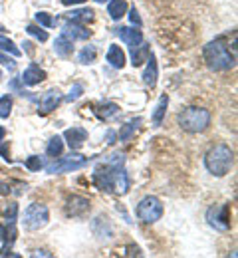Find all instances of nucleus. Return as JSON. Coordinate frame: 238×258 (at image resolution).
I'll use <instances>...</instances> for the list:
<instances>
[{"instance_id":"nucleus-1","label":"nucleus","mask_w":238,"mask_h":258,"mask_svg":"<svg viewBox=\"0 0 238 258\" xmlns=\"http://www.w3.org/2000/svg\"><path fill=\"white\" fill-rule=\"evenodd\" d=\"M203 54L206 66L214 72H226V70H232L236 66V56H234V52L228 50L224 38H216V40L208 42L204 46Z\"/></svg>"},{"instance_id":"nucleus-2","label":"nucleus","mask_w":238,"mask_h":258,"mask_svg":"<svg viewBox=\"0 0 238 258\" xmlns=\"http://www.w3.org/2000/svg\"><path fill=\"white\" fill-rule=\"evenodd\" d=\"M204 165H206L208 173H212L214 177H224L234 165V153L228 145H222V143L214 145L204 155Z\"/></svg>"},{"instance_id":"nucleus-3","label":"nucleus","mask_w":238,"mask_h":258,"mask_svg":"<svg viewBox=\"0 0 238 258\" xmlns=\"http://www.w3.org/2000/svg\"><path fill=\"white\" fill-rule=\"evenodd\" d=\"M179 125L185 129L187 133H201L210 125V113L204 107H197L191 105L187 109H183L179 113Z\"/></svg>"},{"instance_id":"nucleus-4","label":"nucleus","mask_w":238,"mask_h":258,"mask_svg":"<svg viewBox=\"0 0 238 258\" xmlns=\"http://www.w3.org/2000/svg\"><path fill=\"white\" fill-rule=\"evenodd\" d=\"M161 217H163V203H161L157 197L149 195V197H145V199L139 201V205H137V219H139L141 223L153 225V223H157Z\"/></svg>"},{"instance_id":"nucleus-5","label":"nucleus","mask_w":238,"mask_h":258,"mask_svg":"<svg viewBox=\"0 0 238 258\" xmlns=\"http://www.w3.org/2000/svg\"><path fill=\"white\" fill-rule=\"evenodd\" d=\"M48 221H50V211H48L46 205L32 203L24 211V226L28 230H40V228H44L48 225Z\"/></svg>"},{"instance_id":"nucleus-6","label":"nucleus","mask_w":238,"mask_h":258,"mask_svg":"<svg viewBox=\"0 0 238 258\" xmlns=\"http://www.w3.org/2000/svg\"><path fill=\"white\" fill-rule=\"evenodd\" d=\"M86 165H88V157L86 155L69 153L68 157H60L58 161L50 163L46 167V171L52 173V175H60V173H68V171H77V169H82Z\"/></svg>"},{"instance_id":"nucleus-7","label":"nucleus","mask_w":238,"mask_h":258,"mask_svg":"<svg viewBox=\"0 0 238 258\" xmlns=\"http://www.w3.org/2000/svg\"><path fill=\"white\" fill-rule=\"evenodd\" d=\"M206 219H208V223L214 226V228H218V230H226V228L230 226V213H228V205H218V207L208 209Z\"/></svg>"},{"instance_id":"nucleus-8","label":"nucleus","mask_w":238,"mask_h":258,"mask_svg":"<svg viewBox=\"0 0 238 258\" xmlns=\"http://www.w3.org/2000/svg\"><path fill=\"white\" fill-rule=\"evenodd\" d=\"M88 209H90V201H88L86 197L71 195L68 199V205H66L68 217H82L84 213H88Z\"/></svg>"},{"instance_id":"nucleus-9","label":"nucleus","mask_w":238,"mask_h":258,"mask_svg":"<svg viewBox=\"0 0 238 258\" xmlns=\"http://www.w3.org/2000/svg\"><path fill=\"white\" fill-rule=\"evenodd\" d=\"M64 139L68 141L71 151H77V149H82V145L86 143L88 131L84 127H69V129H66V133H64Z\"/></svg>"},{"instance_id":"nucleus-10","label":"nucleus","mask_w":238,"mask_h":258,"mask_svg":"<svg viewBox=\"0 0 238 258\" xmlns=\"http://www.w3.org/2000/svg\"><path fill=\"white\" fill-rule=\"evenodd\" d=\"M62 34H64L66 38H69L71 42H73V40H88V38L92 36V32L86 30L84 24H77V22H68V24L64 26Z\"/></svg>"},{"instance_id":"nucleus-11","label":"nucleus","mask_w":238,"mask_h":258,"mask_svg":"<svg viewBox=\"0 0 238 258\" xmlns=\"http://www.w3.org/2000/svg\"><path fill=\"white\" fill-rule=\"evenodd\" d=\"M20 80H22V84H26V86H36V84H40V82L46 80V72L40 70L36 64H32L24 70V74H22Z\"/></svg>"},{"instance_id":"nucleus-12","label":"nucleus","mask_w":238,"mask_h":258,"mask_svg":"<svg viewBox=\"0 0 238 258\" xmlns=\"http://www.w3.org/2000/svg\"><path fill=\"white\" fill-rule=\"evenodd\" d=\"M105 60L113 66V68H119V70H121V68L125 66V52H123L117 44H111V46H109V50H107Z\"/></svg>"},{"instance_id":"nucleus-13","label":"nucleus","mask_w":238,"mask_h":258,"mask_svg":"<svg viewBox=\"0 0 238 258\" xmlns=\"http://www.w3.org/2000/svg\"><path fill=\"white\" fill-rule=\"evenodd\" d=\"M58 103H60V92L58 90H50V92H46V96L40 99V111L42 113H50L52 109H56Z\"/></svg>"},{"instance_id":"nucleus-14","label":"nucleus","mask_w":238,"mask_h":258,"mask_svg":"<svg viewBox=\"0 0 238 258\" xmlns=\"http://www.w3.org/2000/svg\"><path fill=\"white\" fill-rule=\"evenodd\" d=\"M147 62H149V64H147V70L143 72V82H145V86L155 88V86H157V74H159V70H157V60H155V56H149Z\"/></svg>"},{"instance_id":"nucleus-15","label":"nucleus","mask_w":238,"mask_h":258,"mask_svg":"<svg viewBox=\"0 0 238 258\" xmlns=\"http://www.w3.org/2000/svg\"><path fill=\"white\" fill-rule=\"evenodd\" d=\"M119 38L127 44V46H137V44H141L143 42V34H141V30H135V28H119Z\"/></svg>"},{"instance_id":"nucleus-16","label":"nucleus","mask_w":238,"mask_h":258,"mask_svg":"<svg viewBox=\"0 0 238 258\" xmlns=\"http://www.w3.org/2000/svg\"><path fill=\"white\" fill-rule=\"evenodd\" d=\"M54 50H56V54L58 56H62V58H68L73 54V42L66 38L64 34L60 36V38H56V44H54Z\"/></svg>"},{"instance_id":"nucleus-17","label":"nucleus","mask_w":238,"mask_h":258,"mask_svg":"<svg viewBox=\"0 0 238 258\" xmlns=\"http://www.w3.org/2000/svg\"><path fill=\"white\" fill-rule=\"evenodd\" d=\"M127 12V2L125 0H111L109 6H107V14L113 18V20H121Z\"/></svg>"},{"instance_id":"nucleus-18","label":"nucleus","mask_w":238,"mask_h":258,"mask_svg":"<svg viewBox=\"0 0 238 258\" xmlns=\"http://www.w3.org/2000/svg\"><path fill=\"white\" fill-rule=\"evenodd\" d=\"M149 56H151V52H149V46L147 44H137V46H133V52H131V64L133 66H141L143 62H147L149 60Z\"/></svg>"},{"instance_id":"nucleus-19","label":"nucleus","mask_w":238,"mask_h":258,"mask_svg":"<svg viewBox=\"0 0 238 258\" xmlns=\"http://www.w3.org/2000/svg\"><path fill=\"white\" fill-rule=\"evenodd\" d=\"M69 22H77V24H86L94 20V10L90 8H82V10H71L68 14Z\"/></svg>"},{"instance_id":"nucleus-20","label":"nucleus","mask_w":238,"mask_h":258,"mask_svg":"<svg viewBox=\"0 0 238 258\" xmlns=\"http://www.w3.org/2000/svg\"><path fill=\"white\" fill-rule=\"evenodd\" d=\"M167 105H169V97L167 96H161L157 107H155V113H153V125L159 127L163 123V117H165V111H167Z\"/></svg>"},{"instance_id":"nucleus-21","label":"nucleus","mask_w":238,"mask_h":258,"mask_svg":"<svg viewBox=\"0 0 238 258\" xmlns=\"http://www.w3.org/2000/svg\"><path fill=\"white\" fill-rule=\"evenodd\" d=\"M62 151H64V141H62V137H52L50 139V143H48V147H46V153L50 155V157H60L62 155Z\"/></svg>"},{"instance_id":"nucleus-22","label":"nucleus","mask_w":238,"mask_h":258,"mask_svg":"<svg viewBox=\"0 0 238 258\" xmlns=\"http://www.w3.org/2000/svg\"><path fill=\"white\" fill-rule=\"evenodd\" d=\"M0 50L2 52H8V54H12L14 58H18L22 52H20V48L10 40V38H6V36H0Z\"/></svg>"},{"instance_id":"nucleus-23","label":"nucleus","mask_w":238,"mask_h":258,"mask_svg":"<svg viewBox=\"0 0 238 258\" xmlns=\"http://www.w3.org/2000/svg\"><path fill=\"white\" fill-rule=\"evenodd\" d=\"M96 58H98V52H96L94 46H86V48L80 52V62H82V64H94Z\"/></svg>"},{"instance_id":"nucleus-24","label":"nucleus","mask_w":238,"mask_h":258,"mask_svg":"<svg viewBox=\"0 0 238 258\" xmlns=\"http://www.w3.org/2000/svg\"><path fill=\"white\" fill-rule=\"evenodd\" d=\"M117 105L115 103H105V105H100L96 111H98V115L100 117H103V119H109V117H113L115 113H117Z\"/></svg>"},{"instance_id":"nucleus-25","label":"nucleus","mask_w":238,"mask_h":258,"mask_svg":"<svg viewBox=\"0 0 238 258\" xmlns=\"http://www.w3.org/2000/svg\"><path fill=\"white\" fill-rule=\"evenodd\" d=\"M36 22H38L40 26H46V28L56 26V18H54V16H50L48 12H38V14H36Z\"/></svg>"},{"instance_id":"nucleus-26","label":"nucleus","mask_w":238,"mask_h":258,"mask_svg":"<svg viewBox=\"0 0 238 258\" xmlns=\"http://www.w3.org/2000/svg\"><path fill=\"white\" fill-rule=\"evenodd\" d=\"M10 111H12V99L8 96H2L0 97V117L6 119L10 115Z\"/></svg>"},{"instance_id":"nucleus-27","label":"nucleus","mask_w":238,"mask_h":258,"mask_svg":"<svg viewBox=\"0 0 238 258\" xmlns=\"http://www.w3.org/2000/svg\"><path fill=\"white\" fill-rule=\"evenodd\" d=\"M137 123H139V119H137V121H131V123H127V125H123V129L119 131V139H121V141H127V139L133 135Z\"/></svg>"},{"instance_id":"nucleus-28","label":"nucleus","mask_w":238,"mask_h":258,"mask_svg":"<svg viewBox=\"0 0 238 258\" xmlns=\"http://www.w3.org/2000/svg\"><path fill=\"white\" fill-rule=\"evenodd\" d=\"M26 32L30 34V36H34L36 40H40V42H46V40H48V34L44 32L42 28H38V26H34V24H30V26L26 28Z\"/></svg>"},{"instance_id":"nucleus-29","label":"nucleus","mask_w":238,"mask_h":258,"mask_svg":"<svg viewBox=\"0 0 238 258\" xmlns=\"http://www.w3.org/2000/svg\"><path fill=\"white\" fill-rule=\"evenodd\" d=\"M4 215H6V221H16V215H18V205H16V203H10V205L6 207V211H4Z\"/></svg>"},{"instance_id":"nucleus-30","label":"nucleus","mask_w":238,"mask_h":258,"mask_svg":"<svg viewBox=\"0 0 238 258\" xmlns=\"http://www.w3.org/2000/svg\"><path fill=\"white\" fill-rule=\"evenodd\" d=\"M26 167H28V169H30V171H40V169H42V167H44V163H42V159H40V157H30V159H28V161H26Z\"/></svg>"},{"instance_id":"nucleus-31","label":"nucleus","mask_w":238,"mask_h":258,"mask_svg":"<svg viewBox=\"0 0 238 258\" xmlns=\"http://www.w3.org/2000/svg\"><path fill=\"white\" fill-rule=\"evenodd\" d=\"M82 92H84V88L80 86V84H75L71 90H69V96H68V101H73V99H77V97L82 96Z\"/></svg>"},{"instance_id":"nucleus-32","label":"nucleus","mask_w":238,"mask_h":258,"mask_svg":"<svg viewBox=\"0 0 238 258\" xmlns=\"http://www.w3.org/2000/svg\"><path fill=\"white\" fill-rule=\"evenodd\" d=\"M129 20H131L133 24H137V26H141V18H139V12H137L135 8L129 12Z\"/></svg>"},{"instance_id":"nucleus-33","label":"nucleus","mask_w":238,"mask_h":258,"mask_svg":"<svg viewBox=\"0 0 238 258\" xmlns=\"http://www.w3.org/2000/svg\"><path fill=\"white\" fill-rule=\"evenodd\" d=\"M0 64L10 66V68H14V62H12V60H10V58H8L6 54H2V52H0Z\"/></svg>"},{"instance_id":"nucleus-34","label":"nucleus","mask_w":238,"mask_h":258,"mask_svg":"<svg viewBox=\"0 0 238 258\" xmlns=\"http://www.w3.org/2000/svg\"><path fill=\"white\" fill-rule=\"evenodd\" d=\"M82 2H86V0H62L64 6H73V4H82Z\"/></svg>"},{"instance_id":"nucleus-35","label":"nucleus","mask_w":238,"mask_h":258,"mask_svg":"<svg viewBox=\"0 0 238 258\" xmlns=\"http://www.w3.org/2000/svg\"><path fill=\"white\" fill-rule=\"evenodd\" d=\"M32 256H52V254H50L48 250H34Z\"/></svg>"},{"instance_id":"nucleus-36","label":"nucleus","mask_w":238,"mask_h":258,"mask_svg":"<svg viewBox=\"0 0 238 258\" xmlns=\"http://www.w3.org/2000/svg\"><path fill=\"white\" fill-rule=\"evenodd\" d=\"M0 193H2V195H8V193H10V187H8L6 183H0Z\"/></svg>"},{"instance_id":"nucleus-37","label":"nucleus","mask_w":238,"mask_h":258,"mask_svg":"<svg viewBox=\"0 0 238 258\" xmlns=\"http://www.w3.org/2000/svg\"><path fill=\"white\" fill-rule=\"evenodd\" d=\"M4 135H6V129H4V127H2V125H0V141L4 139Z\"/></svg>"},{"instance_id":"nucleus-38","label":"nucleus","mask_w":238,"mask_h":258,"mask_svg":"<svg viewBox=\"0 0 238 258\" xmlns=\"http://www.w3.org/2000/svg\"><path fill=\"white\" fill-rule=\"evenodd\" d=\"M0 238H2V226H0Z\"/></svg>"},{"instance_id":"nucleus-39","label":"nucleus","mask_w":238,"mask_h":258,"mask_svg":"<svg viewBox=\"0 0 238 258\" xmlns=\"http://www.w3.org/2000/svg\"><path fill=\"white\" fill-rule=\"evenodd\" d=\"M96 2H107V0H96Z\"/></svg>"},{"instance_id":"nucleus-40","label":"nucleus","mask_w":238,"mask_h":258,"mask_svg":"<svg viewBox=\"0 0 238 258\" xmlns=\"http://www.w3.org/2000/svg\"><path fill=\"white\" fill-rule=\"evenodd\" d=\"M0 78H2V72H0Z\"/></svg>"}]
</instances>
